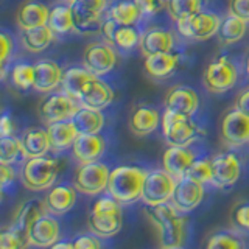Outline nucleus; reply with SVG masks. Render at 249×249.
Listing matches in <instances>:
<instances>
[{
    "label": "nucleus",
    "mask_w": 249,
    "mask_h": 249,
    "mask_svg": "<svg viewBox=\"0 0 249 249\" xmlns=\"http://www.w3.org/2000/svg\"><path fill=\"white\" fill-rule=\"evenodd\" d=\"M175 45V36L163 28H150L140 36L139 47L145 56L154 53L171 52Z\"/></svg>",
    "instance_id": "22"
},
{
    "label": "nucleus",
    "mask_w": 249,
    "mask_h": 249,
    "mask_svg": "<svg viewBox=\"0 0 249 249\" xmlns=\"http://www.w3.org/2000/svg\"><path fill=\"white\" fill-rule=\"evenodd\" d=\"M140 16L142 14L134 2H119L109 11V18H112L119 25H134Z\"/></svg>",
    "instance_id": "36"
},
{
    "label": "nucleus",
    "mask_w": 249,
    "mask_h": 249,
    "mask_svg": "<svg viewBox=\"0 0 249 249\" xmlns=\"http://www.w3.org/2000/svg\"><path fill=\"white\" fill-rule=\"evenodd\" d=\"M59 238V223L50 215L42 216L28 229V240L31 246L52 248Z\"/></svg>",
    "instance_id": "18"
},
{
    "label": "nucleus",
    "mask_w": 249,
    "mask_h": 249,
    "mask_svg": "<svg viewBox=\"0 0 249 249\" xmlns=\"http://www.w3.org/2000/svg\"><path fill=\"white\" fill-rule=\"evenodd\" d=\"M52 248L54 249H75V243H66V241H61V243H54Z\"/></svg>",
    "instance_id": "52"
},
{
    "label": "nucleus",
    "mask_w": 249,
    "mask_h": 249,
    "mask_svg": "<svg viewBox=\"0 0 249 249\" xmlns=\"http://www.w3.org/2000/svg\"><path fill=\"white\" fill-rule=\"evenodd\" d=\"M246 73L249 75V54H248V58H246Z\"/></svg>",
    "instance_id": "53"
},
{
    "label": "nucleus",
    "mask_w": 249,
    "mask_h": 249,
    "mask_svg": "<svg viewBox=\"0 0 249 249\" xmlns=\"http://www.w3.org/2000/svg\"><path fill=\"white\" fill-rule=\"evenodd\" d=\"M61 67L54 61L41 59L35 64V86L33 89L41 93H49L62 84Z\"/></svg>",
    "instance_id": "19"
},
{
    "label": "nucleus",
    "mask_w": 249,
    "mask_h": 249,
    "mask_svg": "<svg viewBox=\"0 0 249 249\" xmlns=\"http://www.w3.org/2000/svg\"><path fill=\"white\" fill-rule=\"evenodd\" d=\"M0 45H2V50H0V62H2V64H5L8 56H10L11 50H13V41H11V37L3 33L2 36H0Z\"/></svg>",
    "instance_id": "49"
},
{
    "label": "nucleus",
    "mask_w": 249,
    "mask_h": 249,
    "mask_svg": "<svg viewBox=\"0 0 249 249\" xmlns=\"http://www.w3.org/2000/svg\"><path fill=\"white\" fill-rule=\"evenodd\" d=\"M22 151L23 158H39V156H45L52 150L49 132L42 128H30L23 132L22 136Z\"/></svg>",
    "instance_id": "26"
},
{
    "label": "nucleus",
    "mask_w": 249,
    "mask_h": 249,
    "mask_svg": "<svg viewBox=\"0 0 249 249\" xmlns=\"http://www.w3.org/2000/svg\"><path fill=\"white\" fill-rule=\"evenodd\" d=\"M122 202L114 196L98 199L89 213V228L100 238H111L122 229Z\"/></svg>",
    "instance_id": "3"
},
{
    "label": "nucleus",
    "mask_w": 249,
    "mask_h": 249,
    "mask_svg": "<svg viewBox=\"0 0 249 249\" xmlns=\"http://www.w3.org/2000/svg\"><path fill=\"white\" fill-rule=\"evenodd\" d=\"M212 162V184L218 189L233 185L240 178L241 167L240 160L233 153H221L216 154L210 160Z\"/></svg>",
    "instance_id": "14"
},
{
    "label": "nucleus",
    "mask_w": 249,
    "mask_h": 249,
    "mask_svg": "<svg viewBox=\"0 0 249 249\" xmlns=\"http://www.w3.org/2000/svg\"><path fill=\"white\" fill-rule=\"evenodd\" d=\"M58 173V162L49 156L31 158L22 168V182L31 192H41L54 184Z\"/></svg>",
    "instance_id": "4"
},
{
    "label": "nucleus",
    "mask_w": 249,
    "mask_h": 249,
    "mask_svg": "<svg viewBox=\"0 0 249 249\" xmlns=\"http://www.w3.org/2000/svg\"><path fill=\"white\" fill-rule=\"evenodd\" d=\"M50 10L41 2H31L23 3L18 13H16V22L20 27V30H28L35 27H42L49 23Z\"/></svg>",
    "instance_id": "23"
},
{
    "label": "nucleus",
    "mask_w": 249,
    "mask_h": 249,
    "mask_svg": "<svg viewBox=\"0 0 249 249\" xmlns=\"http://www.w3.org/2000/svg\"><path fill=\"white\" fill-rule=\"evenodd\" d=\"M162 134L170 145H190L201 136V129L189 115L165 109L162 114Z\"/></svg>",
    "instance_id": "5"
},
{
    "label": "nucleus",
    "mask_w": 249,
    "mask_h": 249,
    "mask_svg": "<svg viewBox=\"0 0 249 249\" xmlns=\"http://www.w3.org/2000/svg\"><path fill=\"white\" fill-rule=\"evenodd\" d=\"M165 109L176 114L192 117L199 107V97L195 89L187 86H176L165 95Z\"/></svg>",
    "instance_id": "17"
},
{
    "label": "nucleus",
    "mask_w": 249,
    "mask_h": 249,
    "mask_svg": "<svg viewBox=\"0 0 249 249\" xmlns=\"http://www.w3.org/2000/svg\"><path fill=\"white\" fill-rule=\"evenodd\" d=\"M72 120L80 134H100V131L105 126V115L101 109L88 106H81Z\"/></svg>",
    "instance_id": "30"
},
{
    "label": "nucleus",
    "mask_w": 249,
    "mask_h": 249,
    "mask_svg": "<svg viewBox=\"0 0 249 249\" xmlns=\"http://www.w3.org/2000/svg\"><path fill=\"white\" fill-rule=\"evenodd\" d=\"M47 212H49V209H47L45 201L44 202L39 201V199L25 201L16 209L13 224L16 226V228L28 232L30 226L33 223H36L37 220H41L42 216H45Z\"/></svg>",
    "instance_id": "28"
},
{
    "label": "nucleus",
    "mask_w": 249,
    "mask_h": 249,
    "mask_svg": "<svg viewBox=\"0 0 249 249\" xmlns=\"http://www.w3.org/2000/svg\"><path fill=\"white\" fill-rule=\"evenodd\" d=\"M28 245H30L28 232L16 228L14 224L13 228L0 232V248L2 249H20Z\"/></svg>",
    "instance_id": "37"
},
{
    "label": "nucleus",
    "mask_w": 249,
    "mask_h": 249,
    "mask_svg": "<svg viewBox=\"0 0 249 249\" xmlns=\"http://www.w3.org/2000/svg\"><path fill=\"white\" fill-rule=\"evenodd\" d=\"M76 202V189L70 185H58L53 187L50 193L47 195L45 204L50 213L64 215Z\"/></svg>",
    "instance_id": "27"
},
{
    "label": "nucleus",
    "mask_w": 249,
    "mask_h": 249,
    "mask_svg": "<svg viewBox=\"0 0 249 249\" xmlns=\"http://www.w3.org/2000/svg\"><path fill=\"white\" fill-rule=\"evenodd\" d=\"M47 132H49V139L53 151H62L73 146L76 137L80 136V132L75 128L72 119L50 123L49 128H47Z\"/></svg>",
    "instance_id": "24"
},
{
    "label": "nucleus",
    "mask_w": 249,
    "mask_h": 249,
    "mask_svg": "<svg viewBox=\"0 0 249 249\" xmlns=\"http://www.w3.org/2000/svg\"><path fill=\"white\" fill-rule=\"evenodd\" d=\"M195 160H196V156L189 145H170L162 156V168L167 170L178 181L187 175Z\"/></svg>",
    "instance_id": "16"
},
{
    "label": "nucleus",
    "mask_w": 249,
    "mask_h": 249,
    "mask_svg": "<svg viewBox=\"0 0 249 249\" xmlns=\"http://www.w3.org/2000/svg\"><path fill=\"white\" fill-rule=\"evenodd\" d=\"M53 30L49 25L22 30V42L31 53L44 52L53 42Z\"/></svg>",
    "instance_id": "32"
},
{
    "label": "nucleus",
    "mask_w": 249,
    "mask_h": 249,
    "mask_svg": "<svg viewBox=\"0 0 249 249\" xmlns=\"http://www.w3.org/2000/svg\"><path fill=\"white\" fill-rule=\"evenodd\" d=\"M148 218L159 231L162 248H182L187 237V220L179 215V210L168 202L148 206Z\"/></svg>",
    "instance_id": "1"
},
{
    "label": "nucleus",
    "mask_w": 249,
    "mask_h": 249,
    "mask_svg": "<svg viewBox=\"0 0 249 249\" xmlns=\"http://www.w3.org/2000/svg\"><path fill=\"white\" fill-rule=\"evenodd\" d=\"M106 142L100 134H80L72 146L73 158L80 163L100 160L105 154Z\"/></svg>",
    "instance_id": "20"
},
{
    "label": "nucleus",
    "mask_w": 249,
    "mask_h": 249,
    "mask_svg": "<svg viewBox=\"0 0 249 249\" xmlns=\"http://www.w3.org/2000/svg\"><path fill=\"white\" fill-rule=\"evenodd\" d=\"M120 25L117 23L112 18H109L107 20L103 22V25H101V35H103V37L106 39V41L109 44L114 45V37H115V33H117V28H119Z\"/></svg>",
    "instance_id": "47"
},
{
    "label": "nucleus",
    "mask_w": 249,
    "mask_h": 249,
    "mask_svg": "<svg viewBox=\"0 0 249 249\" xmlns=\"http://www.w3.org/2000/svg\"><path fill=\"white\" fill-rule=\"evenodd\" d=\"M221 136L228 145L238 146L249 142V115L240 109H232L221 122Z\"/></svg>",
    "instance_id": "15"
},
{
    "label": "nucleus",
    "mask_w": 249,
    "mask_h": 249,
    "mask_svg": "<svg viewBox=\"0 0 249 249\" xmlns=\"http://www.w3.org/2000/svg\"><path fill=\"white\" fill-rule=\"evenodd\" d=\"M132 2L137 5L140 14L145 16V18H153L165 6L163 0H132Z\"/></svg>",
    "instance_id": "44"
},
{
    "label": "nucleus",
    "mask_w": 249,
    "mask_h": 249,
    "mask_svg": "<svg viewBox=\"0 0 249 249\" xmlns=\"http://www.w3.org/2000/svg\"><path fill=\"white\" fill-rule=\"evenodd\" d=\"M114 100V90L112 88H109V84L105 83L103 80H100V76H95L93 80L88 83V86L84 88L80 103L81 106H88L93 109H105L109 106Z\"/></svg>",
    "instance_id": "21"
},
{
    "label": "nucleus",
    "mask_w": 249,
    "mask_h": 249,
    "mask_svg": "<svg viewBox=\"0 0 249 249\" xmlns=\"http://www.w3.org/2000/svg\"><path fill=\"white\" fill-rule=\"evenodd\" d=\"M206 246L209 249H213V248L240 249V248H243V243H241L240 238L232 232H216V233H212V235L209 237Z\"/></svg>",
    "instance_id": "42"
},
{
    "label": "nucleus",
    "mask_w": 249,
    "mask_h": 249,
    "mask_svg": "<svg viewBox=\"0 0 249 249\" xmlns=\"http://www.w3.org/2000/svg\"><path fill=\"white\" fill-rule=\"evenodd\" d=\"M11 80L16 88L27 90L35 86V66L19 62L11 70Z\"/></svg>",
    "instance_id": "38"
},
{
    "label": "nucleus",
    "mask_w": 249,
    "mask_h": 249,
    "mask_svg": "<svg viewBox=\"0 0 249 249\" xmlns=\"http://www.w3.org/2000/svg\"><path fill=\"white\" fill-rule=\"evenodd\" d=\"M73 13L75 30L81 33H93L101 30V14L106 8V0H76L70 3Z\"/></svg>",
    "instance_id": "11"
},
{
    "label": "nucleus",
    "mask_w": 249,
    "mask_h": 249,
    "mask_svg": "<svg viewBox=\"0 0 249 249\" xmlns=\"http://www.w3.org/2000/svg\"><path fill=\"white\" fill-rule=\"evenodd\" d=\"M221 19L220 16L213 13H196L189 19L179 20L178 23V31L184 37L193 39V41H207L212 36H215L221 27Z\"/></svg>",
    "instance_id": "9"
},
{
    "label": "nucleus",
    "mask_w": 249,
    "mask_h": 249,
    "mask_svg": "<svg viewBox=\"0 0 249 249\" xmlns=\"http://www.w3.org/2000/svg\"><path fill=\"white\" fill-rule=\"evenodd\" d=\"M167 8L170 18L175 22H179L199 13L202 8V0H168Z\"/></svg>",
    "instance_id": "35"
},
{
    "label": "nucleus",
    "mask_w": 249,
    "mask_h": 249,
    "mask_svg": "<svg viewBox=\"0 0 249 249\" xmlns=\"http://www.w3.org/2000/svg\"><path fill=\"white\" fill-rule=\"evenodd\" d=\"M146 173L143 168L134 165H120L111 171L107 192L122 204H131L142 198Z\"/></svg>",
    "instance_id": "2"
},
{
    "label": "nucleus",
    "mask_w": 249,
    "mask_h": 249,
    "mask_svg": "<svg viewBox=\"0 0 249 249\" xmlns=\"http://www.w3.org/2000/svg\"><path fill=\"white\" fill-rule=\"evenodd\" d=\"M235 107L240 109L243 114L249 115V88L238 93L237 101H235Z\"/></svg>",
    "instance_id": "50"
},
{
    "label": "nucleus",
    "mask_w": 249,
    "mask_h": 249,
    "mask_svg": "<svg viewBox=\"0 0 249 249\" xmlns=\"http://www.w3.org/2000/svg\"><path fill=\"white\" fill-rule=\"evenodd\" d=\"M140 36L137 30L132 25H120L117 28V33L114 37V45L119 47L120 50H131L139 44Z\"/></svg>",
    "instance_id": "40"
},
{
    "label": "nucleus",
    "mask_w": 249,
    "mask_h": 249,
    "mask_svg": "<svg viewBox=\"0 0 249 249\" xmlns=\"http://www.w3.org/2000/svg\"><path fill=\"white\" fill-rule=\"evenodd\" d=\"M0 132H2V137H5V136H13V132H14V123H13L10 115H3L2 117V122H0Z\"/></svg>",
    "instance_id": "51"
},
{
    "label": "nucleus",
    "mask_w": 249,
    "mask_h": 249,
    "mask_svg": "<svg viewBox=\"0 0 249 249\" xmlns=\"http://www.w3.org/2000/svg\"><path fill=\"white\" fill-rule=\"evenodd\" d=\"M202 198H204V184L184 176L176 181L171 204L181 213H187L190 210L196 209L201 204Z\"/></svg>",
    "instance_id": "13"
},
{
    "label": "nucleus",
    "mask_w": 249,
    "mask_h": 249,
    "mask_svg": "<svg viewBox=\"0 0 249 249\" xmlns=\"http://www.w3.org/2000/svg\"><path fill=\"white\" fill-rule=\"evenodd\" d=\"M111 170L103 162L81 163L75 175V189L84 195H98L107 190Z\"/></svg>",
    "instance_id": "8"
},
{
    "label": "nucleus",
    "mask_w": 249,
    "mask_h": 249,
    "mask_svg": "<svg viewBox=\"0 0 249 249\" xmlns=\"http://www.w3.org/2000/svg\"><path fill=\"white\" fill-rule=\"evenodd\" d=\"M93 78H95V75L89 72L86 67L84 69L70 67L64 72V76H62V90H64L67 95L80 100L84 88L88 86L90 80H93Z\"/></svg>",
    "instance_id": "31"
},
{
    "label": "nucleus",
    "mask_w": 249,
    "mask_h": 249,
    "mask_svg": "<svg viewBox=\"0 0 249 249\" xmlns=\"http://www.w3.org/2000/svg\"><path fill=\"white\" fill-rule=\"evenodd\" d=\"M67 2H69V3H73V2H76V0H67Z\"/></svg>",
    "instance_id": "54"
},
{
    "label": "nucleus",
    "mask_w": 249,
    "mask_h": 249,
    "mask_svg": "<svg viewBox=\"0 0 249 249\" xmlns=\"http://www.w3.org/2000/svg\"><path fill=\"white\" fill-rule=\"evenodd\" d=\"M212 162L207 159H201V160H195L192 163V167L187 171V178L193 179V181H198L201 184H207L212 182Z\"/></svg>",
    "instance_id": "41"
},
{
    "label": "nucleus",
    "mask_w": 249,
    "mask_h": 249,
    "mask_svg": "<svg viewBox=\"0 0 249 249\" xmlns=\"http://www.w3.org/2000/svg\"><path fill=\"white\" fill-rule=\"evenodd\" d=\"M53 33L56 35H66L70 30L75 28V22H73V13H72V6L70 5H58L50 10V18L49 23H47Z\"/></svg>",
    "instance_id": "33"
},
{
    "label": "nucleus",
    "mask_w": 249,
    "mask_h": 249,
    "mask_svg": "<svg viewBox=\"0 0 249 249\" xmlns=\"http://www.w3.org/2000/svg\"><path fill=\"white\" fill-rule=\"evenodd\" d=\"M16 171L14 168L10 165V163H3L0 165V182H2V187H6L8 184H11L14 181Z\"/></svg>",
    "instance_id": "48"
},
{
    "label": "nucleus",
    "mask_w": 249,
    "mask_h": 249,
    "mask_svg": "<svg viewBox=\"0 0 249 249\" xmlns=\"http://www.w3.org/2000/svg\"><path fill=\"white\" fill-rule=\"evenodd\" d=\"M232 223L240 229L249 231V202H241L232 210Z\"/></svg>",
    "instance_id": "43"
},
{
    "label": "nucleus",
    "mask_w": 249,
    "mask_h": 249,
    "mask_svg": "<svg viewBox=\"0 0 249 249\" xmlns=\"http://www.w3.org/2000/svg\"><path fill=\"white\" fill-rule=\"evenodd\" d=\"M238 70L228 56H218L207 66L204 72V86L212 93H224L235 86Z\"/></svg>",
    "instance_id": "7"
},
{
    "label": "nucleus",
    "mask_w": 249,
    "mask_h": 249,
    "mask_svg": "<svg viewBox=\"0 0 249 249\" xmlns=\"http://www.w3.org/2000/svg\"><path fill=\"white\" fill-rule=\"evenodd\" d=\"M179 58L178 54L171 52H163V53H154L145 56V70L146 73L153 78H165L170 76L178 67Z\"/></svg>",
    "instance_id": "29"
},
{
    "label": "nucleus",
    "mask_w": 249,
    "mask_h": 249,
    "mask_svg": "<svg viewBox=\"0 0 249 249\" xmlns=\"http://www.w3.org/2000/svg\"><path fill=\"white\" fill-rule=\"evenodd\" d=\"M160 124V112L156 107L151 106H139L134 109L131 119H129V128L136 136H148L153 131H156Z\"/></svg>",
    "instance_id": "25"
},
{
    "label": "nucleus",
    "mask_w": 249,
    "mask_h": 249,
    "mask_svg": "<svg viewBox=\"0 0 249 249\" xmlns=\"http://www.w3.org/2000/svg\"><path fill=\"white\" fill-rule=\"evenodd\" d=\"M75 248L76 249H98L101 248V241L98 238V235H81L78 237L75 241Z\"/></svg>",
    "instance_id": "46"
},
{
    "label": "nucleus",
    "mask_w": 249,
    "mask_h": 249,
    "mask_svg": "<svg viewBox=\"0 0 249 249\" xmlns=\"http://www.w3.org/2000/svg\"><path fill=\"white\" fill-rule=\"evenodd\" d=\"M176 179L167 170L148 171L142 190V199L146 206H158L168 202L173 198Z\"/></svg>",
    "instance_id": "6"
},
{
    "label": "nucleus",
    "mask_w": 249,
    "mask_h": 249,
    "mask_svg": "<svg viewBox=\"0 0 249 249\" xmlns=\"http://www.w3.org/2000/svg\"><path fill=\"white\" fill-rule=\"evenodd\" d=\"M80 105H78L76 98L67 95L66 92L54 93V95L47 97L41 106H39V115H41L42 122L47 124L62 120L73 119V115L80 111Z\"/></svg>",
    "instance_id": "12"
},
{
    "label": "nucleus",
    "mask_w": 249,
    "mask_h": 249,
    "mask_svg": "<svg viewBox=\"0 0 249 249\" xmlns=\"http://www.w3.org/2000/svg\"><path fill=\"white\" fill-rule=\"evenodd\" d=\"M246 30H248V22L231 14L229 18H226L221 22V27L218 33H220V37L224 44H235L240 39L245 37Z\"/></svg>",
    "instance_id": "34"
},
{
    "label": "nucleus",
    "mask_w": 249,
    "mask_h": 249,
    "mask_svg": "<svg viewBox=\"0 0 249 249\" xmlns=\"http://www.w3.org/2000/svg\"><path fill=\"white\" fill-rule=\"evenodd\" d=\"M117 64V53L112 44L109 42H92L84 49L83 53V66L92 72L95 76H103Z\"/></svg>",
    "instance_id": "10"
},
{
    "label": "nucleus",
    "mask_w": 249,
    "mask_h": 249,
    "mask_svg": "<svg viewBox=\"0 0 249 249\" xmlns=\"http://www.w3.org/2000/svg\"><path fill=\"white\" fill-rule=\"evenodd\" d=\"M229 14L249 22V0H229Z\"/></svg>",
    "instance_id": "45"
},
{
    "label": "nucleus",
    "mask_w": 249,
    "mask_h": 249,
    "mask_svg": "<svg viewBox=\"0 0 249 249\" xmlns=\"http://www.w3.org/2000/svg\"><path fill=\"white\" fill-rule=\"evenodd\" d=\"M20 154H23L20 139H16L13 136L2 137V142H0V162L13 163L14 160H18Z\"/></svg>",
    "instance_id": "39"
}]
</instances>
